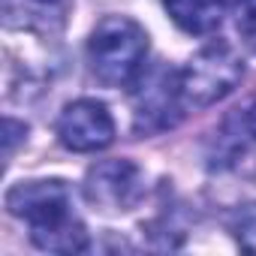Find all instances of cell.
<instances>
[{
  "mask_svg": "<svg viewBox=\"0 0 256 256\" xmlns=\"http://www.w3.org/2000/svg\"><path fill=\"white\" fill-rule=\"evenodd\" d=\"M6 208L30 229V241L48 253L88 250V229L72 211V193L66 181H22L6 193Z\"/></svg>",
  "mask_w": 256,
  "mask_h": 256,
  "instance_id": "obj_1",
  "label": "cell"
},
{
  "mask_svg": "<svg viewBox=\"0 0 256 256\" xmlns=\"http://www.w3.org/2000/svg\"><path fill=\"white\" fill-rule=\"evenodd\" d=\"M145 58L148 34L130 16H106L88 40L90 70L108 88H130L145 70Z\"/></svg>",
  "mask_w": 256,
  "mask_h": 256,
  "instance_id": "obj_2",
  "label": "cell"
},
{
  "mask_svg": "<svg viewBox=\"0 0 256 256\" xmlns=\"http://www.w3.org/2000/svg\"><path fill=\"white\" fill-rule=\"evenodd\" d=\"M244 78V60L235 46L214 40L202 46L181 70V100L187 108H208L229 96Z\"/></svg>",
  "mask_w": 256,
  "mask_h": 256,
  "instance_id": "obj_3",
  "label": "cell"
},
{
  "mask_svg": "<svg viewBox=\"0 0 256 256\" xmlns=\"http://www.w3.org/2000/svg\"><path fill=\"white\" fill-rule=\"evenodd\" d=\"M133 96V130L139 136L166 133L181 120L184 100H181V70L169 64L145 66L139 78L130 84Z\"/></svg>",
  "mask_w": 256,
  "mask_h": 256,
  "instance_id": "obj_4",
  "label": "cell"
},
{
  "mask_svg": "<svg viewBox=\"0 0 256 256\" xmlns=\"http://www.w3.org/2000/svg\"><path fill=\"white\" fill-rule=\"evenodd\" d=\"M84 199L102 211H130L145 199V175L133 160H102L84 175Z\"/></svg>",
  "mask_w": 256,
  "mask_h": 256,
  "instance_id": "obj_5",
  "label": "cell"
},
{
  "mask_svg": "<svg viewBox=\"0 0 256 256\" xmlns=\"http://www.w3.org/2000/svg\"><path fill=\"white\" fill-rule=\"evenodd\" d=\"M58 139L66 151L96 154L114 142V120L100 100H76L58 118Z\"/></svg>",
  "mask_w": 256,
  "mask_h": 256,
  "instance_id": "obj_6",
  "label": "cell"
},
{
  "mask_svg": "<svg viewBox=\"0 0 256 256\" xmlns=\"http://www.w3.org/2000/svg\"><path fill=\"white\" fill-rule=\"evenodd\" d=\"M169 18L190 36H208L220 28L226 0H163Z\"/></svg>",
  "mask_w": 256,
  "mask_h": 256,
  "instance_id": "obj_7",
  "label": "cell"
},
{
  "mask_svg": "<svg viewBox=\"0 0 256 256\" xmlns=\"http://www.w3.org/2000/svg\"><path fill=\"white\" fill-rule=\"evenodd\" d=\"M66 6L70 0H6V24L52 30L64 24Z\"/></svg>",
  "mask_w": 256,
  "mask_h": 256,
  "instance_id": "obj_8",
  "label": "cell"
},
{
  "mask_svg": "<svg viewBox=\"0 0 256 256\" xmlns=\"http://www.w3.org/2000/svg\"><path fill=\"white\" fill-rule=\"evenodd\" d=\"M229 232L241 244V250L256 253V202L235 208V214L229 217Z\"/></svg>",
  "mask_w": 256,
  "mask_h": 256,
  "instance_id": "obj_9",
  "label": "cell"
},
{
  "mask_svg": "<svg viewBox=\"0 0 256 256\" xmlns=\"http://www.w3.org/2000/svg\"><path fill=\"white\" fill-rule=\"evenodd\" d=\"M235 30L241 42L256 54V0H241L235 10Z\"/></svg>",
  "mask_w": 256,
  "mask_h": 256,
  "instance_id": "obj_10",
  "label": "cell"
},
{
  "mask_svg": "<svg viewBox=\"0 0 256 256\" xmlns=\"http://www.w3.org/2000/svg\"><path fill=\"white\" fill-rule=\"evenodd\" d=\"M244 124H247V130H250V136H253V142H256V102L244 112Z\"/></svg>",
  "mask_w": 256,
  "mask_h": 256,
  "instance_id": "obj_11",
  "label": "cell"
}]
</instances>
